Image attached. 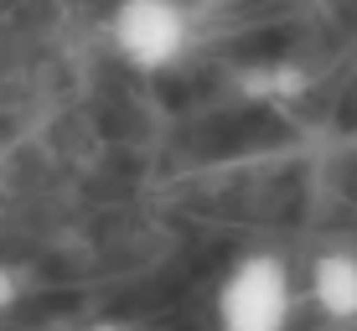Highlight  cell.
<instances>
[{
	"mask_svg": "<svg viewBox=\"0 0 357 331\" xmlns=\"http://www.w3.org/2000/svg\"><path fill=\"white\" fill-rule=\"evenodd\" d=\"M83 331H140L135 321H119V316H104V321H89Z\"/></svg>",
	"mask_w": 357,
	"mask_h": 331,
	"instance_id": "8992f818",
	"label": "cell"
},
{
	"mask_svg": "<svg viewBox=\"0 0 357 331\" xmlns=\"http://www.w3.org/2000/svg\"><path fill=\"white\" fill-rule=\"evenodd\" d=\"M305 88H311V72H305L301 63H254L238 72V93H249V99L259 104H295L305 99Z\"/></svg>",
	"mask_w": 357,
	"mask_h": 331,
	"instance_id": "277c9868",
	"label": "cell"
},
{
	"mask_svg": "<svg viewBox=\"0 0 357 331\" xmlns=\"http://www.w3.org/2000/svg\"><path fill=\"white\" fill-rule=\"evenodd\" d=\"M305 295L321 311V321L352 326L357 321V249L347 243H331L311 259V275H305Z\"/></svg>",
	"mask_w": 357,
	"mask_h": 331,
	"instance_id": "3957f363",
	"label": "cell"
},
{
	"mask_svg": "<svg viewBox=\"0 0 357 331\" xmlns=\"http://www.w3.org/2000/svg\"><path fill=\"white\" fill-rule=\"evenodd\" d=\"M109 47L135 72H171L192 47V10L181 0H114Z\"/></svg>",
	"mask_w": 357,
	"mask_h": 331,
	"instance_id": "7a4b0ae2",
	"label": "cell"
},
{
	"mask_svg": "<svg viewBox=\"0 0 357 331\" xmlns=\"http://www.w3.org/2000/svg\"><path fill=\"white\" fill-rule=\"evenodd\" d=\"M21 295H26V275H21L10 259H0V316H10L21 305Z\"/></svg>",
	"mask_w": 357,
	"mask_h": 331,
	"instance_id": "5b68a950",
	"label": "cell"
},
{
	"mask_svg": "<svg viewBox=\"0 0 357 331\" xmlns=\"http://www.w3.org/2000/svg\"><path fill=\"white\" fill-rule=\"evenodd\" d=\"M218 331H290L295 326V275L275 249H249L228 264L213 295Z\"/></svg>",
	"mask_w": 357,
	"mask_h": 331,
	"instance_id": "6da1fadb",
	"label": "cell"
}]
</instances>
